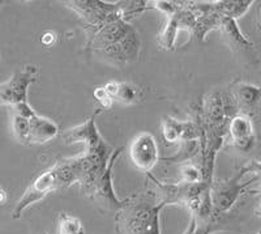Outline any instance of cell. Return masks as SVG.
Listing matches in <instances>:
<instances>
[{
    "label": "cell",
    "instance_id": "6da1fadb",
    "mask_svg": "<svg viewBox=\"0 0 261 234\" xmlns=\"http://www.w3.org/2000/svg\"><path fill=\"white\" fill-rule=\"evenodd\" d=\"M36 69L27 67L25 69L16 72L8 81L0 84V105H16L27 102V90L33 81Z\"/></svg>",
    "mask_w": 261,
    "mask_h": 234
},
{
    "label": "cell",
    "instance_id": "7a4b0ae2",
    "mask_svg": "<svg viewBox=\"0 0 261 234\" xmlns=\"http://www.w3.org/2000/svg\"><path fill=\"white\" fill-rule=\"evenodd\" d=\"M58 178H59V174H58V172L55 169H51L39 175L36 181L33 182L32 186L25 191L24 196L21 198V200L17 203L15 209H13V219H18L21 216V214L24 212L25 208L29 207L33 203L38 202L39 199L43 198L57 184L55 182H57Z\"/></svg>",
    "mask_w": 261,
    "mask_h": 234
},
{
    "label": "cell",
    "instance_id": "3957f363",
    "mask_svg": "<svg viewBox=\"0 0 261 234\" xmlns=\"http://www.w3.org/2000/svg\"><path fill=\"white\" fill-rule=\"evenodd\" d=\"M129 154L137 168L143 170L151 169L158 160V149L154 137L148 132L140 133L130 144Z\"/></svg>",
    "mask_w": 261,
    "mask_h": 234
},
{
    "label": "cell",
    "instance_id": "277c9868",
    "mask_svg": "<svg viewBox=\"0 0 261 234\" xmlns=\"http://www.w3.org/2000/svg\"><path fill=\"white\" fill-rule=\"evenodd\" d=\"M221 27L223 29V34H225L226 39L228 41L230 46H231L234 50H237L238 53L241 54H247L249 55L251 50H252V43L246 38V37L242 36V33L238 29L237 24L232 18L225 17L221 21Z\"/></svg>",
    "mask_w": 261,
    "mask_h": 234
},
{
    "label": "cell",
    "instance_id": "5b68a950",
    "mask_svg": "<svg viewBox=\"0 0 261 234\" xmlns=\"http://www.w3.org/2000/svg\"><path fill=\"white\" fill-rule=\"evenodd\" d=\"M30 122V135L29 142L32 143H45L53 139L58 133L57 126L48 119L41 118V116H32Z\"/></svg>",
    "mask_w": 261,
    "mask_h": 234
},
{
    "label": "cell",
    "instance_id": "8992f818",
    "mask_svg": "<svg viewBox=\"0 0 261 234\" xmlns=\"http://www.w3.org/2000/svg\"><path fill=\"white\" fill-rule=\"evenodd\" d=\"M230 133H231L232 140L238 146H246L252 139V123L247 116L237 115L230 123Z\"/></svg>",
    "mask_w": 261,
    "mask_h": 234
},
{
    "label": "cell",
    "instance_id": "52a82bcc",
    "mask_svg": "<svg viewBox=\"0 0 261 234\" xmlns=\"http://www.w3.org/2000/svg\"><path fill=\"white\" fill-rule=\"evenodd\" d=\"M237 98L239 104L243 105L244 107L255 106L261 98V88H256L248 84H242L237 90Z\"/></svg>",
    "mask_w": 261,
    "mask_h": 234
},
{
    "label": "cell",
    "instance_id": "ba28073f",
    "mask_svg": "<svg viewBox=\"0 0 261 234\" xmlns=\"http://www.w3.org/2000/svg\"><path fill=\"white\" fill-rule=\"evenodd\" d=\"M249 4L251 2H223L221 3V6H218V9L222 12L223 16L234 20V17H239L246 12Z\"/></svg>",
    "mask_w": 261,
    "mask_h": 234
},
{
    "label": "cell",
    "instance_id": "9c48e42d",
    "mask_svg": "<svg viewBox=\"0 0 261 234\" xmlns=\"http://www.w3.org/2000/svg\"><path fill=\"white\" fill-rule=\"evenodd\" d=\"M58 234H84L83 224L73 216H62L58 226Z\"/></svg>",
    "mask_w": 261,
    "mask_h": 234
},
{
    "label": "cell",
    "instance_id": "30bf717a",
    "mask_svg": "<svg viewBox=\"0 0 261 234\" xmlns=\"http://www.w3.org/2000/svg\"><path fill=\"white\" fill-rule=\"evenodd\" d=\"M13 132L18 142L27 143L29 142V135H30V122L28 118L20 116L17 114H13Z\"/></svg>",
    "mask_w": 261,
    "mask_h": 234
},
{
    "label": "cell",
    "instance_id": "8fae6325",
    "mask_svg": "<svg viewBox=\"0 0 261 234\" xmlns=\"http://www.w3.org/2000/svg\"><path fill=\"white\" fill-rule=\"evenodd\" d=\"M120 102H125V104H130L136 98V90L129 84H119L118 93L115 96Z\"/></svg>",
    "mask_w": 261,
    "mask_h": 234
},
{
    "label": "cell",
    "instance_id": "7c38bea8",
    "mask_svg": "<svg viewBox=\"0 0 261 234\" xmlns=\"http://www.w3.org/2000/svg\"><path fill=\"white\" fill-rule=\"evenodd\" d=\"M178 25H179L178 20L174 18V20L170 21L169 27H167L166 30H165V36H163L162 38H163V43H165V46H167V48H171L172 42H174V39H175L176 27H178Z\"/></svg>",
    "mask_w": 261,
    "mask_h": 234
},
{
    "label": "cell",
    "instance_id": "4fadbf2b",
    "mask_svg": "<svg viewBox=\"0 0 261 234\" xmlns=\"http://www.w3.org/2000/svg\"><path fill=\"white\" fill-rule=\"evenodd\" d=\"M94 97L97 98L98 101L101 102V105L103 107H110L113 104V97L107 95V92L105 90V88H97L94 90Z\"/></svg>",
    "mask_w": 261,
    "mask_h": 234
},
{
    "label": "cell",
    "instance_id": "5bb4252c",
    "mask_svg": "<svg viewBox=\"0 0 261 234\" xmlns=\"http://www.w3.org/2000/svg\"><path fill=\"white\" fill-rule=\"evenodd\" d=\"M163 132H165V139L167 142H175L179 137V128L174 123H166Z\"/></svg>",
    "mask_w": 261,
    "mask_h": 234
},
{
    "label": "cell",
    "instance_id": "9a60e30c",
    "mask_svg": "<svg viewBox=\"0 0 261 234\" xmlns=\"http://www.w3.org/2000/svg\"><path fill=\"white\" fill-rule=\"evenodd\" d=\"M183 177L184 179L187 182H196V181H199V178H200V174L199 172L195 169V168H192V166H187V168H184L183 170Z\"/></svg>",
    "mask_w": 261,
    "mask_h": 234
},
{
    "label": "cell",
    "instance_id": "2e32d148",
    "mask_svg": "<svg viewBox=\"0 0 261 234\" xmlns=\"http://www.w3.org/2000/svg\"><path fill=\"white\" fill-rule=\"evenodd\" d=\"M41 41L45 46H51V44H54V42L57 41V37H55V34H54L53 32H46L45 34L42 36Z\"/></svg>",
    "mask_w": 261,
    "mask_h": 234
},
{
    "label": "cell",
    "instance_id": "e0dca14e",
    "mask_svg": "<svg viewBox=\"0 0 261 234\" xmlns=\"http://www.w3.org/2000/svg\"><path fill=\"white\" fill-rule=\"evenodd\" d=\"M7 202V194L6 191L0 187V204H4Z\"/></svg>",
    "mask_w": 261,
    "mask_h": 234
},
{
    "label": "cell",
    "instance_id": "ac0fdd59",
    "mask_svg": "<svg viewBox=\"0 0 261 234\" xmlns=\"http://www.w3.org/2000/svg\"><path fill=\"white\" fill-rule=\"evenodd\" d=\"M256 234H261V230H260V231H257V233H256Z\"/></svg>",
    "mask_w": 261,
    "mask_h": 234
},
{
    "label": "cell",
    "instance_id": "d6986e66",
    "mask_svg": "<svg viewBox=\"0 0 261 234\" xmlns=\"http://www.w3.org/2000/svg\"><path fill=\"white\" fill-rule=\"evenodd\" d=\"M260 212H261V205H260Z\"/></svg>",
    "mask_w": 261,
    "mask_h": 234
}]
</instances>
